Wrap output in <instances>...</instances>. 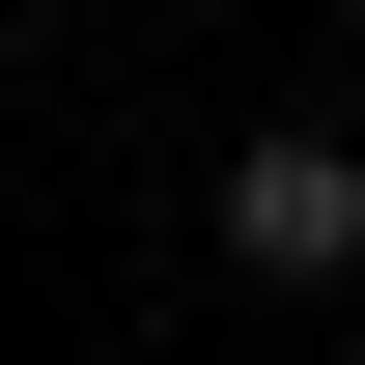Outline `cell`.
I'll use <instances>...</instances> for the list:
<instances>
[{
    "label": "cell",
    "instance_id": "1",
    "mask_svg": "<svg viewBox=\"0 0 365 365\" xmlns=\"http://www.w3.org/2000/svg\"><path fill=\"white\" fill-rule=\"evenodd\" d=\"M225 253H253V281H337V253H365V113H337V140H309V113L225 140Z\"/></svg>",
    "mask_w": 365,
    "mask_h": 365
},
{
    "label": "cell",
    "instance_id": "2",
    "mask_svg": "<svg viewBox=\"0 0 365 365\" xmlns=\"http://www.w3.org/2000/svg\"><path fill=\"white\" fill-rule=\"evenodd\" d=\"M225 365H281V337H225Z\"/></svg>",
    "mask_w": 365,
    "mask_h": 365
}]
</instances>
